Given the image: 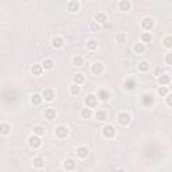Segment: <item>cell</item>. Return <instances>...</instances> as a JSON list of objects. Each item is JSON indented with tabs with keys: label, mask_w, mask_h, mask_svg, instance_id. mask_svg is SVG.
I'll return each instance as SVG.
<instances>
[{
	"label": "cell",
	"mask_w": 172,
	"mask_h": 172,
	"mask_svg": "<svg viewBox=\"0 0 172 172\" xmlns=\"http://www.w3.org/2000/svg\"><path fill=\"white\" fill-rule=\"evenodd\" d=\"M98 102H99V99L97 98L96 94H86L85 98H83L85 106L90 108V109H94V108H97V106H98Z\"/></svg>",
	"instance_id": "obj_1"
},
{
	"label": "cell",
	"mask_w": 172,
	"mask_h": 172,
	"mask_svg": "<svg viewBox=\"0 0 172 172\" xmlns=\"http://www.w3.org/2000/svg\"><path fill=\"white\" fill-rule=\"evenodd\" d=\"M130 121H132V116L128 112H121L119 117H117V123L123 126H128L130 124Z\"/></svg>",
	"instance_id": "obj_2"
},
{
	"label": "cell",
	"mask_w": 172,
	"mask_h": 172,
	"mask_svg": "<svg viewBox=\"0 0 172 172\" xmlns=\"http://www.w3.org/2000/svg\"><path fill=\"white\" fill-rule=\"evenodd\" d=\"M141 28L144 31H151L153 27H155V19L151 16H147V18H144V19L141 20Z\"/></svg>",
	"instance_id": "obj_3"
},
{
	"label": "cell",
	"mask_w": 172,
	"mask_h": 172,
	"mask_svg": "<svg viewBox=\"0 0 172 172\" xmlns=\"http://www.w3.org/2000/svg\"><path fill=\"white\" fill-rule=\"evenodd\" d=\"M69 133H70V130H69V128H67L66 125H59V126H57V128H55V136L58 139H61V140L66 139L67 136H69Z\"/></svg>",
	"instance_id": "obj_4"
},
{
	"label": "cell",
	"mask_w": 172,
	"mask_h": 172,
	"mask_svg": "<svg viewBox=\"0 0 172 172\" xmlns=\"http://www.w3.org/2000/svg\"><path fill=\"white\" fill-rule=\"evenodd\" d=\"M27 143H28V145L33 148V149H37L39 148L40 145H42V140H40V136L38 134H33V136H30L28 140H27Z\"/></svg>",
	"instance_id": "obj_5"
},
{
	"label": "cell",
	"mask_w": 172,
	"mask_h": 172,
	"mask_svg": "<svg viewBox=\"0 0 172 172\" xmlns=\"http://www.w3.org/2000/svg\"><path fill=\"white\" fill-rule=\"evenodd\" d=\"M90 71H92L93 75H101L104 71H105V66H104V63H101V62H94L92 67H90Z\"/></svg>",
	"instance_id": "obj_6"
},
{
	"label": "cell",
	"mask_w": 172,
	"mask_h": 172,
	"mask_svg": "<svg viewBox=\"0 0 172 172\" xmlns=\"http://www.w3.org/2000/svg\"><path fill=\"white\" fill-rule=\"evenodd\" d=\"M102 136L105 139H113L116 136V128L113 125H105L102 128Z\"/></svg>",
	"instance_id": "obj_7"
},
{
	"label": "cell",
	"mask_w": 172,
	"mask_h": 172,
	"mask_svg": "<svg viewBox=\"0 0 172 172\" xmlns=\"http://www.w3.org/2000/svg\"><path fill=\"white\" fill-rule=\"evenodd\" d=\"M75 155H77L78 159H86L88 155H89V148L86 145H79L75 149Z\"/></svg>",
	"instance_id": "obj_8"
},
{
	"label": "cell",
	"mask_w": 172,
	"mask_h": 172,
	"mask_svg": "<svg viewBox=\"0 0 172 172\" xmlns=\"http://www.w3.org/2000/svg\"><path fill=\"white\" fill-rule=\"evenodd\" d=\"M79 8H81V4H79L78 0H70V2L67 3V11L71 12V13L78 12Z\"/></svg>",
	"instance_id": "obj_9"
},
{
	"label": "cell",
	"mask_w": 172,
	"mask_h": 172,
	"mask_svg": "<svg viewBox=\"0 0 172 172\" xmlns=\"http://www.w3.org/2000/svg\"><path fill=\"white\" fill-rule=\"evenodd\" d=\"M42 98H43V101L51 102V101H54V98H55V93H54L53 89H44L42 93Z\"/></svg>",
	"instance_id": "obj_10"
},
{
	"label": "cell",
	"mask_w": 172,
	"mask_h": 172,
	"mask_svg": "<svg viewBox=\"0 0 172 172\" xmlns=\"http://www.w3.org/2000/svg\"><path fill=\"white\" fill-rule=\"evenodd\" d=\"M43 114H44V119L47 121H54L57 119V110L54 109V108H47Z\"/></svg>",
	"instance_id": "obj_11"
},
{
	"label": "cell",
	"mask_w": 172,
	"mask_h": 172,
	"mask_svg": "<svg viewBox=\"0 0 172 172\" xmlns=\"http://www.w3.org/2000/svg\"><path fill=\"white\" fill-rule=\"evenodd\" d=\"M132 8V3L129 0H120L119 2V10L123 12H128Z\"/></svg>",
	"instance_id": "obj_12"
},
{
	"label": "cell",
	"mask_w": 172,
	"mask_h": 172,
	"mask_svg": "<svg viewBox=\"0 0 172 172\" xmlns=\"http://www.w3.org/2000/svg\"><path fill=\"white\" fill-rule=\"evenodd\" d=\"M157 81H159V83L161 86H168L171 83V77L169 74H165V73H163L161 75L157 77Z\"/></svg>",
	"instance_id": "obj_13"
},
{
	"label": "cell",
	"mask_w": 172,
	"mask_h": 172,
	"mask_svg": "<svg viewBox=\"0 0 172 172\" xmlns=\"http://www.w3.org/2000/svg\"><path fill=\"white\" fill-rule=\"evenodd\" d=\"M43 165H44V159L42 156H35L33 159V167L34 168L40 169V168H43Z\"/></svg>",
	"instance_id": "obj_14"
},
{
	"label": "cell",
	"mask_w": 172,
	"mask_h": 172,
	"mask_svg": "<svg viewBox=\"0 0 172 172\" xmlns=\"http://www.w3.org/2000/svg\"><path fill=\"white\" fill-rule=\"evenodd\" d=\"M11 134V125L7 123L0 124V136H10Z\"/></svg>",
	"instance_id": "obj_15"
},
{
	"label": "cell",
	"mask_w": 172,
	"mask_h": 172,
	"mask_svg": "<svg viewBox=\"0 0 172 172\" xmlns=\"http://www.w3.org/2000/svg\"><path fill=\"white\" fill-rule=\"evenodd\" d=\"M51 44H53L54 48H62L63 44H65V39L62 37H54L51 40Z\"/></svg>",
	"instance_id": "obj_16"
},
{
	"label": "cell",
	"mask_w": 172,
	"mask_h": 172,
	"mask_svg": "<svg viewBox=\"0 0 172 172\" xmlns=\"http://www.w3.org/2000/svg\"><path fill=\"white\" fill-rule=\"evenodd\" d=\"M97 98L99 101H108V99L110 98V93L108 92V89H101L97 94Z\"/></svg>",
	"instance_id": "obj_17"
},
{
	"label": "cell",
	"mask_w": 172,
	"mask_h": 172,
	"mask_svg": "<svg viewBox=\"0 0 172 172\" xmlns=\"http://www.w3.org/2000/svg\"><path fill=\"white\" fill-rule=\"evenodd\" d=\"M31 73H33V75H35V77H39L43 73V66L39 65V63H34V65L31 66Z\"/></svg>",
	"instance_id": "obj_18"
},
{
	"label": "cell",
	"mask_w": 172,
	"mask_h": 172,
	"mask_svg": "<svg viewBox=\"0 0 172 172\" xmlns=\"http://www.w3.org/2000/svg\"><path fill=\"white\" fill-rule=\"evenodd\" d=\"M133 51H134L136 54H139V55L144 54V53H145V43H143V42L136 43L134 46H133Z\"/></svg>",
	"instance_id": "obj_19"
},
{
	"label": "cell",
	"mask_w": 172,
	"mask_h": 172,
	"mask_svg": "<svg viewBox=\"0 0 172 172\" xmlns=\"http://www.w3.org/2000/svg\"><path fill=\"white\" fill-rule=\"evenodd\" d=\"M63 168L66 171H74L75 169V160L73 159H66L63 163Z\"/></svg>",
	"instance_id": "obj_20"
},
{
	"label": "cell",
	"mask_w": 172,
	"mask_h": 172,
	"mask_svg": "<svg viewBox=\"0 0 172 172\" xmlns=\"http://www.w3.org/2000/svg\"><path fill=\"white\" fill-rule=\"evenodd\" d=\"M81 117L85 120H88V119H92L93 117V109H90V108H83L82 110H81Z\"/></svg>",
	"instance_id": "obj_21"
},
{
	"label": "cell",
	"mask_w": 172,
	"mask_h": 172,
	"mask_svg": "<svg viewBox=\"0 0 172 172\" xmlns=\"http://www.w3.org/2000/svg\"><path fill=\"white\" fill-rule=\"evenodd\" d=\"M153 102H155V99H153V96L152 94H144L143 96V104L145 106H151V105H153Z\"/></svg>",
	"instance_id": "obj_22"
},
{
	"label": "cell",
	"mask_w": 172,
	"mask_h": 172,
	"mask_svg": "<svg viewBox=\"0 0 172 172\" xmlns=\"http://www.w3.org/2000/svg\"><path fill=\"white\" fill-rule=\"evenodd\" d=\"M96 22L98 24H105L106 22H108V16H106V13H104V12H98L97 15H96Z\"/></svg>",
	"instance_id": "obj_23"
},
{
	"label": "cell",
	"mask_w": 172,
	"mask_h": 172,
	"mask_svg": "<svg viewBox=\"0 0 172 172\" xmlns=\"http://www.w3.org/2000/svg\"><path fill=\"white\" fill-rule=\"evenodd\" d=\"M86 47H88L89 51H96V50L98 48V43H97V40H94V39H89L88 42H86Z\"/></svg>",
	"instance_id": "obj_24"
},
{
	"label": "cell",
	"mask_w": 172,
	"mask_h": 172,
	"mask_svg": "<svg viewBox=\"0 0 172 172\" xmlns=\"http://www.w3.org/2000/svg\"><path fill=\"white\" fill-rule=\"evenodd\" d=\"M134 88H136V81L133 78L125 79V82H124V89L125 90H133Z\"/></svg>",
	"instance_id": "obj_25"
},
{
	"label": "cell",
	"mask_w": 172,
	"mask_h": 172,
	"mask_svg": "<svg viewBox=\"0 0 172 172\" xmlns=\"http://www.w3.org/2000/svg\"><path fill=\"white\" fill-rule=\"evenodd\" d=\"M43 101V98H42V94H38V93H35L31 96V104L33 105H40Z\"/></svg>",
	"instance_id": "obj_26"
},
{
	"label": "cell",
	"mask_w": 172,
	"mask_h": 172,
	"mask_svg": "<svg viewBox=\"0 0 172 172\" xmlns=\"http://www.w3.org/2000/svg\"><path fill=\"white\" fill-rule=\"evenodd\" d=\"M89 30H90V33H93V34H97L101 31V26H99L96 20L94 22H90V24H89Z\"/></svg>",
	"instance_id": "obj_27"
},
{
	"label": "cell",
	"mask_w": 172,
	"mask_h": 172,
	"mask_svg": "<svg viewBox=\"0 0 172 172\" xmlns=\"http://www.w3.org/2000/svg\"><path fill=\"white\" fill-rule=\"evenodd\" d=\"M42 66H43V70H53L54 69V61L50 59V58H47V59H44L42 62Z\"/></svg>",
	"instance_id": "obj_28"
},
{
	"label": "cell",
	"mask_w": 172,
	"mask_h": 172,
	"mask_svg": "<svg viewBox=\"0 0 172 172\" xmlns=\"http://www.w3.org/2000/svg\"><path fill=\"white\" fill-rule=\"evenodd\" d=\"M69 92H70L71 96H78V94L81 93V86H79L78 83H73V85H70Z\"/></svg>",
	"instance_id": "obj_29"
},
{
	"label": "cell",
	"mask_w": 172,
	"mask_h": 172,
	"mask_svg": "<svg viewBox=\"0 0 172 172\" xmlns=\"http://www.w3.org/2000/svg\"><path fill=\"white\" fill-rule=\"evenodd\" d=\"M139 71H141V73H147V71L149 70V67H151V65H149V62L147 61H141L139 63Z\"/></svg>",
	"instance_id": "obj_30"
},
{
	"label": "cell",
	"mask_w": 172,
	"mask_h": 172,
	"mask_svg": "<svg viewBox=\"0 0 172 172\" xmlns=\"http://www.w3.org/2000/svg\"><path fill=\"white\" fill-rule=\"evenodd\" d=\"M94 117H96L98 121H105L108 119V113L105 110H97L94 113Z\"/></svg>",
	"instance_id": "obj_31"
},
{
	"label": "cell",
	"mask_w": 172,
	"mask_h": 172,
	"mask_svg": "<svg viewBox=\"0 0 172 172\" xmlns=\"http://www.w3.org/2000/svg\"><path fill=\"white\" fill-rule=\"evenodd\" d=\"M83 63H85V59H83L82 55H75V57L73 58V65H74V66H77V67H82Z\"/></svg>",
	"instance_id": "obj_32"
},
{
	"label": "cell",
	"mask_w": 172,
	"mask_h": 172,
	"mask_svg": "<svg viewBox=\"0 0 172 172\" xmlns=\"http://www.w3.org/2000/svg\"><path fill=\"white\" fill-rule=\"evenodd\" d=\"M151 40H152V35H151V33H148V31L143 33L141 37H140V42H143V43H149Z\"/></svg>",
	"instance_id": "obj_33"
},
{
	"label": "cell",
	"mask_w": 172,
	"mask_h": 172,
	"mask_svg": "<svg viewBox=\"0 0 172 172\" xmlns=\"http://www.w3.org/2000/svg\"><path fill=\"white\" fill-rule=\"evenodd\" d=\"M114 39H116V42L117 43H125L126 42V34L125 33H117L116 34V37H114Z\"/></svg>",
	"instance_id": "obj_34"
},
{
	"label": "cell",
	"mask_w": 172,
	"mask_h": 172,
	"mask_svg": "<svg viewBox=\"0 0 172 172\" xmlns=\"http://www.w3.org/2000/svg\"><path fill=\"white\" fill-rule=\"evenodd\" d=\"M163 44H164V47L167 50H171V47H172V37L171 35H167V37L163 39Z\"/></svg>",
	"instance_id": "obj_35"
},
{
	"label": "cell",
	"mask_w": 172,
	"mask_h": 172,
	"mask_svg": "<svg viewBox=\"0 0 172 172\" xmlns=\"http://www.w3.org/2000/svg\"><path fill=\"white\" fill-rule=\"evenodd\" d=\"M168 93H169L168 86H161V88H159V90H157V94H159L160 97H165Z\"/></svg>",
	"instance_id": "obj_36"
},
{
	"label": "cell",
	"mask_w": 172,
	"mask_h": 172,
	"mask_svg": "<svg viewBox=\"0 0 172 172\" xmlns=\"http://www.w3.org/2000/svg\"><path fill=\"white\" fill-rule=\"evenodd\" d=\"M74 83H78V85H81V83H83V81H85V77H83V74H81V73H77L75 75H74Z\"/></svg>",
	"instance_id": "obj_37"
},
{
	"label": "cell",
	"mask_w": 172,
	"mask_h": 172,
	"mask_svg": "<svg viewBox=\"0 0 172 172\" xmlns=\"http://www.w3.org/2000/svg\"><path fill=\"white\" fill-rule=\"evenodd\" d=\"M33 130H34V133L38 134V136H42V134L44 133V128H43V126H40V125H37Z\"/></svg>",
	"instance_id": "obj_38"
},
{
	"label": "cell",
	"mask_w": 172,
	"mask_h": 172,
	"mask_svg": "<svg viewBox=\"0 0 172 172\" xmlns=\"http://www.w3.org/2000/svg\"><path fill=\"white\" fill-rule=\"evenodd\" d=\"M164 62H165V65L168 66V67L172 65V54H171V53H168V54H167V55H165V58H164Z\"/></svg>",
	"instance_id": "obj_39"
},
{
	"label": "cell",
	"mask_w": 172,
	"mask_h": 172,
	"mask_svg": "<svg viewBox=\"0 0 172 172\" xmlns=\"http://www.w3.org/2000/svg\"><path fill=\"white\" fill-rule=\"evenodd\" d=\"M165 104H167V106H168V108H172V96H171V93H168L165 96Z\"/></svg>",
	"instance_id": "obj_40"
},
{
	"label": "cell",
	"mask_w": 172,
	"mask_h": 172,
	"mask_svg": "<svg viewBox=\"0 0 172 172\" xmlns=\"http://www.w3.org/2000/svg\"><path fill=\"white\" fill-rule=\"evenodd\" d=\"M163 73H164V71H163V69H161V67H156V69H155V75H156V77L161 75Z\"/></svg>",
	"instance_id": "obj_41"
}]
</instances>
